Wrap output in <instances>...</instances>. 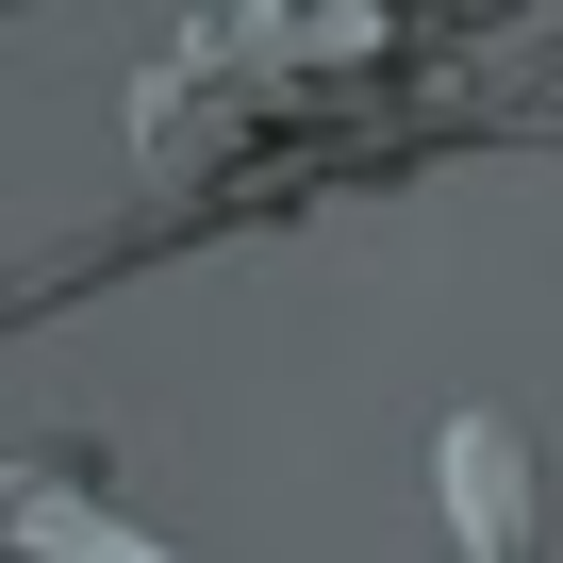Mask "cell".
Instances as JSON below:
<instances>
[{
  "instance_id": "1",
  "label": "cell",
  "mask_w": 563,
  "mask_h": 563,
  "mask_svg": "<svg viewBox=\"0 0 563 563\" xmlns=\"http://www.w3.org/2000/svg\"><path fill=\"white\" fill-rule=\"evenodd\" d=\"M18 530H34V547H67V514H51V497H18ZM84 563H166V547H84Z\"/></svg>"
}]
</instances>
